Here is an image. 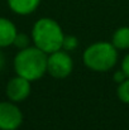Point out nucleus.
<instances>
[{
    "label": "nucleus",
    "instance_id": "obj_1",
    "mask_svg": "<svg viewBox=\"0 0 129 130\" xmlns=\"http://www.w3.org/2000/svg\"><path fill=\"white\" fill-rule=\"evenodd\" d=\"M47 57L48 54L36 45L19 49L14 58V70L18 76H22L31 82L37 81L47 72Z\"/></svg>",
    "mask_w": 129,
    "mask_h": 130
},
{
    "label": "nucleus",
    "instance_id": "obj_2",
    "mask_svg": "<svg viewBox=\"0 0 129 130\" xmlns=\"http://www.w3.org/2000/svg\"><path fill=\"white\" fill-rule=\"evenodd\" d=\"M63 37L65 33L61 25L51 18L38 19L32 29V41L34 45L47 54L62 49Z\"/></svg>",
    "mask_w": 129,
    "mask_h": 130
},
{
    "label": "nucleus",
    "instance_id": "obj_3",
    "mask_svg": "<svg viewBox=\"0 0 129 130\" xmlns=\"http://www.w3.org/2000/svg\"><path fill=\"white\" fill-rule=\"evenodd\" d=\"M82 61L87 68L95 72H106L117 64L118 49L109 42H96L84 51Z\"/></svg>",
    "mask_w": 129,
    "mask_h": 130
},
{
    "label": "nucleus",
    "instance_id": "obj_4",
    "mask_svg": "<svg viewBox=\"0 0 129 130\" xmlns=\"http://www.w3.org/2000/svg\"><path fill=\"white\" fill-rule=\"evenodd\" d=\"M74 70V61L68 52L65 49H58L49 53L47 57V72L53 78H66L71 75Z\"/></svg>",
    "mask_w": 129,
    "mask_h": 130
},
{
    "label": "nucleus",
    "instance_id": "obj_5",
    "mask_svg": "<svg viewBox=\"0 0 129 130\" xmlns=\"http://www.w3.org/2000/svg\"><path fill=\"white\" fill-rule=\"evenodd\" d=\"M23 123L20 109L13 102H0V130H17Z\"/></svg>",
    "mask_w": 129,
    "mask_h": 130
},
{
    "label": "nucleus",
    "instance_id": "obj_6",
    "mask_svg": "<svg viewBox=\"0 0 129 130\" xmlns=\"http://www.w3.org/2000/svg\"><path fill=\"white\" fill-rule=\"evenodd\" d=\"M31 93V81L18 76L13 77L6 85V96L13 102L24 101Z\"/></svg>",
    "mask_w": 129,
    "mask_h": 130
},
{
    "label": "nucleus",
    "instance_id": "obj_7",
    "mask_svg": "<svg viewBox=\"0 0 129 130\" xmlns=\"http://www.w3.org/2000/svg\"><path fill=\"white\" fill-rule=\"evenodd\" d=\"M18 34L14 23L6 18H0V48L11 45Z\"/></svg>",
    "mask_w": 129,
    "mask_h": 130
},
{
    "label": "nucleus",
    "instance_id": "obj_8",
    "mask_svg": "<svg viewBox=\"0 0 129 130\" xmlns=\"http://www.w3.org/2000/svg\"><path fill=\"white\" fill-rule=\"evenodd\" d=\"M41 4V0H8L9 8L19 15L32 14Z\"/></svg>",
    "mask_w": 129,
    "mask_h": 130
},
{
    "label": "nucleus",
    "instance_id": "obj_9",
    "mask_svg": "<svg viewBox=\"0 0 129 130\" xmlns=\"http://www.w3.org/2000/svg\"><path fill=\"white\" fill-rule=\"evenodd\" d=\"M111 44L118 51L129 49V27H122L118 28L111 38Z\"/></svg>",
    "mask_w": 129,
    "mask_h": 130
},
{
    "label": "nucleus",
    "instance_id": "obj_10",
    "mask_svg": "<svg viewBox=\"0 0 129 130\" xmlns=\"http://www.w3.org/2000/svg\"><path fill=\"white\" fill-rule=\"evenodd\" d=\"M117 95L122 102L129 104V77L127 80H124L122 84H119L118 90H117Z\"/></svg>",
    "mask_w": 129,
    "mask_h": 130
},
{
    "label": "nucleus",
    "instance_id": "obj_11",
    "mask_svg": "<svg viewBox=\"0 0 129 130\" xmlns=\"http://www.w3.org/2000/svg\"><path fill=\"white\" fill-rule=\"evenodd\" d=\"M77 45H79V39L75 36H65L63 37L62 49H65L67 52H71V51H75Z\"/></svg>",
    "mask_w": 129,
    "mask_h": 130
},
{
    "label": "nucleus",
    "instance_id": "obj_12",
    "mask_svg": "<svg viewBox=\"0 0 129 130\" xmlns=\"http://www.w3.org/2000/svg\"><path fill=\"white\" fill-rule=\"evenodd\" d=\"M13 44H14L18 49H24V48L29 47V38H28V36L24 34V33H18V34L15 36V39H14Z\"/></svg>",
    "mask_w": 129,
    "mask_h": 130
},
{
    "label": "nucleus",
    "instance_id": "obj_13",
    "mask_svg": "<svg viewBox=\"0 0 129 130\" xmlns=\"http://www.w3.org/2000/svg\"><path fill=\"white\" fill-rule=\"evenodd\" d=\"M128 78V76L125 75V72L123 71V70H120V71H117L115 73H114V81L117 82V84H122L124 80H127Z\"/></svg>",
    "mask_w": 129,
    "mask_h": 130
},
{
    "label": "nucleus",
    "instance_id": "obj_14",
    "mask_svg": "<svg viewBox=\"0 0 129 130\" xmlns=\"http://www.w3.org/2000/svg\"><path fill=\"white\" fill-rule=\"evenodd\" d=\"M122 70L125 72V75L129 77V53L123 58V61H122Z\"/></svg>",
    "mask_w": 129,
    "mask_h": 130
},
{
    "label": "nucleus",
    "instance_id": "obj_15",
    "mask_svg": "<svg viewBox=\"0 0 129 130\" xmlns=\"http://www.w3.org/2000/svg\"><path fill=\"white\" fill-rule=\"evenodd\" d=\"M4 64H5V59H4V56H3V53L0 52V71L4 68Z\"/></svg>",
    "mask_w": 129,
    "mask_h": 130
}]
</instances>
